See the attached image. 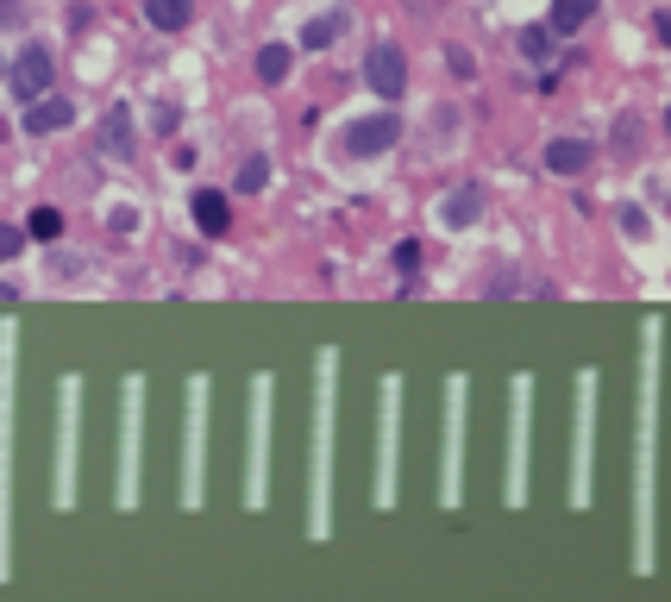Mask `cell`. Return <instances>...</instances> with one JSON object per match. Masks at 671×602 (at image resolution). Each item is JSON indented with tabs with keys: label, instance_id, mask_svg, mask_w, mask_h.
<instances>
[{
	"label": "cell",
	"instance_id": "5bb4252c",
	"mask_svg": "<svg viewBox=\"0 0 671 602\" xmlns=\"http://www.w3.org/2000/svg\"><path fill=\"white\" fill-rule=\"evenodd\" d=\"M264 182H270V157H245L239 164V195H258Z\"/></svg>",
	"mask_w": 671,
	"mask_h": 602
},
{
	"label": "cell",
	"instance_id": "9c48e42d",
	"mask_svg": "<svg viewBox=\"0 0 671 602\" xmlns=\"http://www.w3.org/2000/svg\"><path fill=\"white\" fill-rule=\"evenodd\" d=\"M145 19H151L157 32H189L195 7H189V0H145Z\"/></svg>",
	"mask_w": 671,
	"mask_h": 602
},
{
	"label": "cell",
	"instance_id": "8992f818",
	"mask_svg": "<svg viewBox=\"0 0 671 602\" xmlns=\"http://www.w3.org/2000/svg\"><path fill=\"white\" fill-rule=\"evenodd\" d=\"M63 126H76V101L51 95V88L38 101H26V132H63Z\"/></svg>",
	"mask_w": 671,
	"mask_h": 602
},
{
	"label": "cell",
	"instance_id": "8fae6325",
	"mask_svg": "<svg viewBox=\"0 0 671 602\" xmlns=\"http://www.w3.org/2000/svg\"><path fill=\"white\" fill-rule=\"evenodd\" d=\"M345 32V13L339 7H327V13H320V19H308V32H302V44H308V51H327V44Z\"/></svg>",
	"mask_w": 671,
	"mask_h": 602
},
{
	"label": "cell",
	"instance_id": "7a4b0ae2",
	"mask_svg": "<svg viewBox=\"0 0 671 602\" xmlns=\"http://www.w3.org/2000/svg\"><path fill=\"white\" fill-rule=\"evenodd\" d=\"M364 82H370V95H377V101H402L408 95V57H402V44H370Z\"/></svg>",
	"mask_w": 671,
	"mask_h": 602
},
{
	"label": "cell",
	"instance_id": "4fadbf2b",
	"mask_svg": "<svg viewBox=\"0 0 671 602\" xmlns=\"http://www.w3.org/2000/svg\"><path fill=\"white\" fill-rule=\"evenodd\" d=\"M552 38H559L552 26H527V32H521V57H527V63H552Z\"/></svg>",
	"mask_w": 671,
	"mask_h": 602
},
{
	"label": "cell",
	"instance_id": "e0dca14e",
	"mask_svg": "<svg viewBox=\"0 0 671 602\" xmlns=\"http://www.w3.org/2000/svg\"><path fill=\"white\" fill-rule=\"evenodd\" d=\"M621 233H628V239L646 233V214H640V207H621Z\"/></svg>",
	"mask_w": 671,
	"mask_h": 602
},
{
	"label": "cell",
	"instance_id": "9a60e30c",
	"mask_svg": "<svg viewBox=\"0 0 671 602\" xmlns=\"http://www.w3.org/2000/svg\"><path fill=\"white\" fill-rule=\"evenodd\" d=\"M63 233V214H57V207H38V214H32V239H57Z\"/></svg>",
	"mask_w": 671,
	"mask_h": 602
},
{
	"label": "cell",
	"instance_id": "3957f363",
	"mask_svg": "<svg viewBox=\"0 0 671 602\" xmlns=\"http://www.w3.org/2000/svg\"><path fill=\"white\" fill-rule=\"evenodd\" d=\"M51 76H57V69H51V51H44V44H26V51L13 57V95H19V107L38 101L44 88H51Z\"/></svg>",
	"mask_w": 671,
	"mask_h": 602
},
{
	"label": "cell",
	"instance_id": "ba28073f",
	"mask_svg": "<svg viewBox=\"0 0 671 602\" xmlns=\"http://www.w3.org/2000/svg\"><path fill=\"white\" fill-rule=\"evenodd\" d=\"M195 226H201V239H226V226H233V207H226L220 189H195Z\"/></svg>",
	"mask_w": 671,
	"mask_h": 602
},
{
	"label": "cell",
	"instance_id": "52a82bcc",
	"mask_svg": "<svg viewBox=\"0 0 671 602\" xmlns=\"http://www.w3.org/2000/svg\"><path fill=\"white\" fill-rule=\"evenodd\" d=\"M590 157H596L590 138H552V145H546V170L552 176H584Z\"/></svg>",
	"mask_w": 671,
	"mask_h": 602
},
{
	"label": "cell",
	"instance_id": "2e32d148",
	"mask_svg": "<svg viewBox=\"0 0 671 602\" xmlns=\"http://www.w3.org/2000/svg\"><path fill=\"white\" fill-rule=\"evenodd\" d=\"M634 145H640V120H615V151L628 157Z\"/></svg>",
	"mask_w": 671,
	"mask_h": 602
},
{
	"label": "cell",
	"instance_id": "277c9868",
	"mask_svg": "<svg viewBox=\"0 0 671 602\" xmlns=\"http://www.w3.org/2000/svg\"><path fill=\"white\" fill-rule=\"evenodd\" d=\"M132 145H138L132 113H126V107H107V113H101V126H95V151L107 157V164H126V157H132Z\"/></svg>",
	"mask_w": 671,
	"mask_h": 602
},
{
	"label": "cell",
	"instance_id": "d6986e66",
	"mask_svg": "<svg viewBox=\"0 0 671 602\" xmlns=\"http://www.w3.org/2000/svg\"><path fill=\"white\" fill-rule=\"evenodd\" d=\"M19 245H26V233H19V226H0V258H13Z\"/></svg>",
	"mask_w": 671,
	"mask_h": 602
},
{
	"label": "cell",
	"instance_id": "ffe728a7",
	"mask_svg": "<svg viewBox=\"0 0 671 602\" xmlns=\"http://www.w3.org/2000/svg\"><path fill=\"white\" fill-rule=\"evenodd\" d=\"M0 76H7V63H0Z\"/></svg>",
	"mask_w": 671,
	"mask_h": 602
},
{
	"label": "cell",
	"instance_id": "ac0fdd59",
	"mask_svg": "<svg viewBox=\"0 0 671 602\" xmlns=\"http://www.w3.org/2000/svg\"><path fill=\"white\" fill-rule=\"evenodd\" d=\"M396 270H421V245H414V239L396 245Z\"/></svg>",
	"mask_w": 671,
	"mask_h": 602
},
{
	"label": "cell",
	"instance_id": "6da1fadb",
	"mask_svg": "<svg viewBox=\"0 0 671 602\" xmlns=\"http://www.w3.org/2000/svg\"><path fill=\"white\" fill-rule=\"evenodd\" d=\"M396 138H402V113L396 107H377V113H364V120L345 126L339 145H345V157H383Z\"/></svg>",
	"mask_w": 671,
	"mask_h": 602
},
{
	"label": "cell",
	"instance_id": "30bf717a",
	"mask_svg": "<svg viewBox=\"0 0 671 602\" xmlns=\"http://www.w3.org/2000/svg\"><path fill=\"white\" fill-rule=\"evenodd\" d=\"M590 19H596V0H552V19H546V26L552 32H584Z\"/></svg>",
	"mask_w": 671,
	"mask_h": 602
},
{
	"label": "cell",
	"instance_id": "44dd1931",
	"mask_svg": "<svg viewBox=\"0 0 671 602\" xmlns=\"http://www.w3.org/2000/svg\"><path fill=\"white\" fill-rule=\"evenodd\" d=\"M0 7H7V0H0Z\"/></svg>",
	"mask_w": 671,
	"mask_h": 602
},
{
	"label": "cell",
	"instance_id": "7c38bea8",
	"mask_svg": "<svg viewBox=\"0 0 671 602\" xmlns=\"http://www.w3.org/2000/svg\"><path fill=\"white\" fill-rule=\"evenodd\" d=\"M289 63H295V51H289V44H264V51H258V82H289Z\"/></svg>",
	"mask_w": 671,
	"mask_h": 602
},
{
	"label": "cell",
	"instance_id": "5b68a950",
	"mask_svg": "<svg viewBox=\"0 0 671 602\" xmlns=\"http://www.w3.org/2000/svg\"><path fill=\"white\" fill-rule=\"evenodd\" d=\"M477 220H483V189L477 182H458V189L439 201V226H446V233H471Z\"/></svg>",
	"mask_w": 671,
	"mask_h": 602
}]
</instances>
